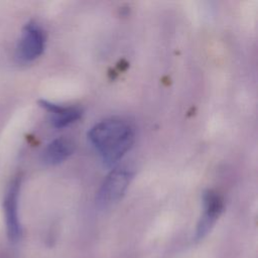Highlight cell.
<instances>
[{"instance_id":"cell-1","label":"cell","mask_w":258,"mask_h":258,"mask_svg":"<svg viewBox=\"0 0 258 258\" xmlns=\"http://www.w3.org/2000/svg\"><path fill=\"white\" fill-rule=\"evenodd\" d=\"M88 139L103 162L113 165L132 147L135 129L128 120L112 117L96 123L88 132Z\"/></svg>"},{"instance_id":"cell-2","label":"cell","mask_w":258,"mask_h":258,"mask_svg":"<svg viewBox=\"0 0 258 258\" xmlns=\"http://www.w3.org/2000/svg\"><path fill=\"white\" fill-rule=\"evenodd\" d=\"M132 172L124 169H113L104 179L97 192V204L100 208H108L118 203L125 195L130 181Z\"/></svg>"},{"instance_id":"cell-3","label":"cell","mask_w":258,"mask_h":258,"mask_svg":"<svg viewBox=\"0 0 258 258\" xmlns=\"http://www.w3.org/2000/svg\"><path fill=\"white\" fill-rule=\"evenodd\" d=\"M46 35L42 27L34 21L23 27L16 46V56L22 62H30L38 58L44 51Z\"/></svg>"},{"instance_id":"cell-4","label":"cell","mask_w":258,"mask_h":258,"mask_svg":"<svg viewBox=\"0 0 258 258\" xmlns=\"http://www.w3.org/2000/svg\"><path fill=\"white\" fill-rule=\"evenodd\" d=\"M21 189V176H15L9 183L3 200V213L8 239L16 243L22 236V227L19 220L18 204Z\"/></svg>"},{"instance_id":"cell-5","label":"cell","mask_w":258,"mask_h":258,"mask_svg":"<svg viewBox=\"0 0 258 258\" xmlns=\"http://www.w3.org/2000/svg\"><path fill=\"white\" fill-rule=\"evenodd\" d=\"M203 213L198 221L195 240L200 242L204 240L214 228L216 222L224 211L223 197L214 189H206L202 196Z\"/></svg>"},{"instance_id":"cell-6","label":"cell","mask_w":258,"mask_h":258,"mask_svg":"<svg viewBox=\"0 0 258 258\" xmlns=\"http://www.w3.org/2000/svg\"><path fill=\"white\" fill-rule=\"evenodd\" d=\"M38 104L49 113L50 123L54 128H64L79 120L83 111L76 106H64L52 103L47 100H39Z\"/></svg>"},{"instance_id":"cell-7","label":"cell","mask_w":258,"mask_h":258,"mask_svg":"<svg viewBox=\"0 0 258 258\" xmlns=\"http://www.w3.org/2000/svg\"><path fill=\"white\" fill-rule=\"evenodd\" d=\"M75 151L74 142L66 137L50 141L42 151L41 159L47 165H56L66 161Z\"/></svg>"}]
</instances>
